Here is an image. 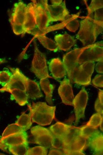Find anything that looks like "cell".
<instances>
[{
    "mask_svg": "<svg viewBox=\"0 0 103 155\" xmlns=\"http://www.w3.org/2000/svg\"><path fill=\"white\" fill-rule=\"evenodd\" d=\"M103 26L94 19L93 16H87L80 23L77 38L86 46L94 43L98 35L103 31Z\"/></svg>",
    "mask_w": 103,
    "mask_h": 155,
    "instance_id": "6da1fadb",
    "label": "cell"
},
{
    "mask_svg": "<svg viewBox=\"0 0 103 155\" xmlns=\"http://www.w3.org/2000/svg\"><path fill=\"white\" fill-rule=\"evenodd\" d=\"M33 123L46 126L50 125L55 119V106H50L46 103L33 102L28 105Z\"/></svg>",
    "mask_w": 103,
    "mask_h": 155,
    "instance_id": "7a4b0ae2",
    "label": "cell"
},
{
    "mask_svg": "<svg viewBox=\"0 0 103 155\" xmlns=\"http://www.w3.org/2000/svg\"><path fill=\"white\" fill-rule=\"evenodd\" d=\"M34 54L30 69L39 79L53 78L48 73L46 57L39 49L35 41H33Z\"/></svg>",
    "mask_w": 103,
    "mask_h": 155,
    "instance_id": "3957f363",
    "label": "cell"
},
{
    "mask_svg": "<svg viewBox=\"0 0 103 155\" xmlns=\"http://www.w3.org/2000/svg\"><path fill=\"white\" fill-rule=\"evenodd\" d=\"M26 6L21 1L15 3L10 15L9 21L14 33L16 35L23 33Z\"/></svg>",
    "mask_w": 103,
    "mask_h": 155,
    "instance_id": "277c9868",
    "label": "cell"
},
{
    "mask_svg": "<svg viewBox=\"0 0 103 155\" xmlns=\"http://www.w3.org/2000/svg\"><path fill=\"white\" fill-rule=\"evenodd\" d=\"M96 43L81 48L75 49L63 55L62 62L69 80L71 83L73 82L74 72L78 66V61L80 56L84 50L93 46Z\"/></svg>",
    "mask_w": 103,
    "mask_h": 155,
    "instance_id": "5b68a950",
    "label": "cell"
},
{
    "mask_svg": "<svg viewBox=\"0 0 103 155\" xmlns=\"http://www.w3.org/2000/svg\"><path fill=\"white\" fill-rule=\"evenodd\" d=\"M95 64L94 62H87L79 66L74 72L73 82L83 86L90 84Z\"/></svg>",
    "mask_w": 103,
    "mask_h": 155,
    "instance_id": "8992f818",
    "label": "cell"
},
{
    "mask_svg": "<svg viewBox=\"0 0 103 155\" xmlns=\"http://www.w3.org/2000/svg\"><path fill=\"white\" fill-rule=\"evenodd\" d=\"M12 75L9 82L0 89L1 92H10L15 89L25 91L26 86L28 78L25 76L18 68L8 67Z\"/></svg>",
    "mask_w": 103,
    "mask_h": 155,
    "instance_id": "52a82bcc",
    "label": "cell"
},
{
    "mask_svg": "<svg viewBox=\"0 0 103 155\" xmlns=\"http://www.w3.org/2000/svg\"><path fill=\"white\" fill-rule=\"evenodd\" d=\"M30 131L33 137V143L43 146L47 149L52 148L53 137L49 129L37 125L31 128Z\"/></svg>",
    "mask_w": 103,
    "mask_h": 155,
    "instance_id": "ba28073f",
    "label": "cell"
},
{
    "mask_svg": "<svg viewBox=\"0 0 103 155\" xmlns=\"http://www.w3.org/2000/svg\"><path fill=\"white\" fill-rule=\"evenodd\" d=\"M103 61L102 41L96 42L93 46L84 50L79 58L78 65L86 62Z\"/></svg>",
    "mask_w": 103,
    "mask_h": 155,
    "instance_id": "9c48e42d",
    "label": "cell"
},
{
    "mask_svg": "<svg viewBox=\"0 0 103 155\" xmlns=\"http://www.w3.org/2000/svg\"><path fill=\"white\" fill-rule=\"evenodd\" d=\"M88 98L87 92L83 87L73 99L72 104L74 107L75 116V125L78 124L80 119L85 117V111Z\"/></svg>",
    "mask_w": 103,
    "mask_h": 155,
    "instance_id": "30bf717a",
    "label": "cell"
},
{
    "mask_svg": "<svg viewBox=\"0 0 103 155\" xmlns=\"http://www.w3.org/2000/svg\"><path fill=\"white\" fill-rule=\"evenodd\" d=\"M47 10L49 23L58 21L64 22L70 15V12L66 8L65 0L59 5L48 4Z\"/></svg>",
    "mask_w": 103,
    "mask_h": 155,
    "instance_id": "8fae6325",
    "label": "cell"
},
{
    "mask_svg": "<svg viewBox=\"0 0 103 155\" xmlns=\"http://www.w3.org/2000/svg\"><path fill=\"white\" fill-rule=\"evenodd\" d=\"M47 8L33 3V12L36 27L41 33L47 28L49 24Z\"/></svg>",
    "mask_w": 103,
    "mask_h": 155,
    "instance_id": "7c38bea8",
    "label": "cell"
},
{
    "mask_svg": "<svg viewBox=\"0 0 103 155\" xmlns=\"http://www.w3.org/2000/svg\"><path fill=\"white\" fill-rule=\"evenodd\" d=\"M58 92L62 102L66 105L72 106L74 96L71 82L65 78L60 83Z\"/></svg>",
    "mask_w": 103,
    "mask_h": 155,
    "instance_id": "4fadbf2b",
    "label": "cell"
},
{
    "mask_svg": "<svg viewBox=\"0 0 103 155\" xmlns=\"http://www.w3.org/2000/svg\"><path fill=\"white\" fill-rule=\"evenodd\" d=\"M37 27L33 10V3L27 5L23 25V32L22 36L26 33L31 34Z\"/></svg>",
    "mask_w": 103,
    "mask_h": 155,
    "instance_id": "5bb4252c",
    "label": "cell"
},
{
    "mask_svg": "<svg viewBox=\"0 0 103 155\" xmlns=\"http://www.w3.org/2000/svg\"><path fill=\"white\" fill-rule=\"evenodd\" d=\"M49 66L52 77L55 79L62 78L67 74L63 62L58 58L52 59L49 63Z\"/></svg>",
    "mask_w": 103,
    "mask_h": 155,
    "instance_id": "9a60e30c",
    "label": "cell"
},
{
    "mask_svg": "<svg viewBox=\"0 0 103 155\" xmlns=\"http://www.w3.org/2000/svg\"><path fill=\"white\" fill-rule=\"evenodd\" d=\"M54 39L59 49L64 51L70 49L76 42V40L73 36L66 32L63 34L56 35Z\"/></svg>",
    "mask_w": 103,
    "mask_h": 155,
    "instance_id": "2e32d148",
    "label": "cell"
},
{
    "mask_svg": "<svg viewBox=\"0 0 103 155\" xmlns=\"http://www.w3.org/2000/svg\"><path fill=\"white\" fill-rule=\"evenodd\" d=\"M28 136L25 132H21L1 138L2 143L7 148L24 143L28 142Z\"/></svg>",
    "mask_w": 103,
    "mask_h": 155,
    "instance_id": "e0dca14e",
    "label": "cell"
},
{
    "mask_svg": "<svg viewBox=\"0 0 103 155\" xmlns=\"http://www.w3.org/2000/svg\"><path fill=\"white\" fill-rule=\"evenodd\" d=\"M25 92L28 97L36 100L43 97L38 83L28 78Z\"/></svg>",
    "mask_w": 103,
    "mask_h": 155,
    "instance_id": "ac0fdd59",
    "label": "cell"
},
{
    "mask_svg": "<svg viewBox=\"0 0 103 155\" xmlns=\"http://www.w3.org/2000/svg\"><path fill=\"white\" fill-rule=\"evenodd\" d=\"M31 34L34 35L42 45L46 48L54 52H56L59 50L57 44L55 42L48 38L40 31H34Z\"/></svg>",
    "mask_w": 103,
    "mask_h": 155,
    "instance_id": "d6986e66",
    "label": "cell"
},
{
    "mask_svg": "<svg viewBox=\"0 0 103 155\" xmlns=\"http://www.w3.org/2000/svg\"><path fill=\"white\" fill-rule=\"evenodd\" d=\"M80 128L71 126L65 136L62 138L64 149L73 143L79 136Z\"/></svg>",
    "mask_w": 103,
    "mask_h": 155,
    "instance_id": "ffe728a7",
    "label": "cell"
},
{
    "mask_svg": "<svg viewBox=\"0 0 103 155\" xmlns=\"http://www.w3.org/2000/svg\"><path fill=\"white\" fill-rule=\"evenodd\" d=\"M39 83L42 90L46 95V101L48 104L52 105V94L55 86L51 84L48 78L40 79Z\"/></svg>",
    "mask_w": 103,
    "mask_h": 155,
    "instance_id": "44dd1931",
    "label": "cell"
},
{
    "mask_svg": "<svg viewBox=\"0 0 103 155\" xmlns=\"http://www.w3.org/2000/svg\"><path fill=\"white\" fill-rule=\"evenodd\" d=\"M70 125L57 122L50 126L49 129L54 136L63 138L67 133Z\"/></svg>",
    "mask_w": 103,
    "mask_h": 155,
    "instance_id": "7402d4cb",
    "label": "cell"
},
{
    "mask_svg": "<svg viewBox=\"0 0 103 155\" xmlns=\"http://www.w3.org/2000/svg\"><path fill=\"white\" fill-rule=\"evenodd\" d=\"M11 99L15 100L20 106H23L28 103V96L25 91L15 89L11 91Z\"/></svg>",
    "mask_w": 103,
    "mask_h": 155,
    "instance_id": "603a6c76",
    "label": "cell"
},
{
    "mask_svg": "<svg viewBox=\"0 0 103 155\" xmlns=\"http://www.w3.org/2000/svg\"><path fill=\"white\" fill-rule=\"evenodd\" d=\"M15 123L20 127L24 132L29 129L32 123L30 113L26 114L25 112L22 113Z\"/></svg>",
    "mask_w": 103,
    "mask_h": 155,
    "instance_id": "cb8c5ba5",
    "label": "cell"
},
{
    "mask_svg": "<svg viewBox=\"0 0 103 155\" xmlns=\"http://www.w3.org/2000/svg\"><path fill=\"white\" fill-rule=\"evenodd\" d=\"M79 13L76 14L70 15L64 21L65 26L69 31L75 32L79 26V22L77 18L78 17Z\"/></svg>",
    "mask_w": 103,
    "mask_h": 155,
    "instance_id": "d4e9b609",
    "label": "cell"
},
{
    "mask_svg": "<svg viewBox=\"0 0 103 155\" xmlns=\"http://www.w3.org/2000/svg\"><path fill=\"white\" fill-rule=\"evenodd\" d=\"M89 144L97 153H102L103 150V136L100 134L89 140Z\"/></svg>",
    "mask_w": 103,
    "mask_h": 155,
    "instance_id": "484cf974",
    "label": "cell"
},
{
    "mask_svg": "<svg viewBox=\"0 0 103 155\" xmlns=\"http://www.w3.org/2000/svg\"><path fill=\"white\" fill-rule=\"evenodd\" d=\"M100 134L97 128L85 125L80 128L79 136L89 140Z\"/></svg>",
    "mask_w": 103,
    "mask_h": 155,
    "instance_id": "4316f807",
    "label": "cell"
},
{
    "mask_svg": "<svg viewBox=\"0 0 103 155\" xmlns=\"http://www.w3.org/2000/svg\"><path fill=\"white\" fill-rule=\"evenodd\" d=\"M88 140L79 136L73 143L64 149L82 151L86 147Z\"/></svg>",
    "mask_w": 103,
    "mask_h": 155,
    "instance_id": "83f0119b",
    "label": "cell"
},
{
    "mask_svg": "<svg viewBox=\"0 0 103 155\" xmlns=\"http://www.w3.org/2000/svg\"><path fill=\"white\" fill-rule=\"evenodd\" d=\"M28 142L8 147L9 151L15 155H25L28 149Z\"/></svg>",
    "mask_w": 103,
    "mask_h": 155,
    "instance_id": "f1b7e54d",
    "label": "cell"
},
{
    "mask_svg": "<svg viewBox=\"0 0 103 155\" xmlns=\"http://www.w3.org/2000/svg\"><path fill=\"white\" fill-rule=\"evenodd\" d=\"M24 132L21 128L15 123L9 125L4 130L2 134L1 138Z\"/></svg>",
    "mask_w": 103,
    "mask_h": 155,
    "instance_id": "f546056e",
    "label": "cell"
},
{
    "mask_svg": "<svg viewBox=\"0 0 103 155\" xmlns=\"http://www.w3.org/2000/svg\"><path fill=\"white\" fill-rule=\"evenodd\" d=\"M102 120H103V115L97 113L91 116L86 125L97 128L100 126Z\"/></svg>",
    "mask_w": 103,
    "mask_h": 155,
    "instance_id": "4dcf8cb0",
    "label": "cell"
},
{
    "mask_svg": "<svg viewBox=\"0 0 103 155\" xmlns=\"http://www.w3.org/2000/svg\"><path fill=\"white\" fill-rule=\"evenodd\" d=\"M103 0H92L90 5L87 6L88 16L93 15V13L96 10L103 8Z\"/></svg>",
    "mask_w": 103,
    "mask_h": 155,
    "instance_id": "1f68e13d",
    "label": "cell"
},
{
    "mask_svg": "<svg viewBox=\"0 0 103 155\" xmlns=\"http://www.w3.org/2000/svg\"><path fill=\"white\" fill-rule=\"evenodd\" d=\"M47 149L43 146H37L28 148L26 155H46L47 154Z\"/></svg>",
    "mask_w": 103,
    "mask_h": 155,
    "instance_id": "d6a6232c",
    "label": "cell"
},
{
    "mask_svg": "<svg viewBox=\"0 0 103 155\" xmlns=\"http://www.w3.org/2000/svg\"><path fill=\"white\" fill-rule=\"evenodd\" d=\"M12 75V73L8 70L0 71V84L4 86L9 82Z\"/></svg>",
    "mask_w": 103,
    "mask_h": 155,
    "instance_id": "836d02e7",
    "label": "cell"
},
{
    "mask_svg": "<svg viewBox=\"0 0 103 155\" xmlns=\"http://www.w3.org/2000/svg\"><path fill=\"white\" fill-rule=\"evenodd\" d=\"M53 139L52 143V148L63 150L64 148L62 138L53 135Z\"/></svg>",
    "mask_w": 103,
    "mask_h": 155,
    "instance_id": "e575fe53",
    "label": "cell"
},
{
    "mask_svg": "<svg viewBox=\"0 0 103 155\" xmlns=\"http://www.w3.org/2000/svg\"><path fill=\"white\" fill-rule=\"evenodd\" d=\"M103 8L99 9L94 12L93 16L94 20L99 24L103 26Z\"/></svg>",
    "mask_w": 103,
    "mask_h": 155,
    "instance_id": "d590c367",
    "label": "cell"
},
{
    "mask_svg": "<svg viewBox=\"0 0 103 155\" xmlns=\"http://www.w3.org/2000/svg\"><path fill=\"white\" fill-rule=\"evenodd\" d=\"M103 75H96L92 80L93 84L96 86L103 88Z\"/></svg>",
    "mask_w": 103,
    "mask_h": 155,
    "instance_id": "8d00e7d4",
    "label": "cell"
},
{
    "mask_svg": "<svg viewBox=\"0 0 103 155\" xmlns=\"http://www.w3.org/2000/svg\"><path fill=\"white\" fill-rule=\"evenodd\" d=\"M94 108L97 113L103 115V103L101 102L98 98L95 103Z\"/></svg>",
    "mask_w": 103,
    "mask_h": 155,
    "instance_id": "74e56055",
    "label": "cell"
},
{
    "mask_svg": "<svg viewBox=\"0 0 103 155\" xmlns=\"http://www.w3.org/2000/svg\"><path fill=\"white\" fill-rule=\"evenodd\" d=\"M64 155H85L82 151H69L66 149L62 150Z\"/></svg>",
    "mask_w": 103,
    "mask_h": 155,
    "instance_id": "f35d334b",
    "label": "cell"
},
{
    "mask_svg": "<svg viewBox=\"0 0 103 155\" xmlns=\"http://www.w3.org/2000/svg\"><path fill=\"white\" fill-rule=\"evenodd\" d=\"M103 61H99L95 66V70L98 73L103 74Z\"/></svg>",
    "mask_w": 103,
    "mask_h": 155,
    "instance_id": "ab89813d",
    "label": "cell"
},
{
    "mask_svg": "<svg viewBox=\"0 0 103 155\" xmlns=\"http://www.w3.org/2000/svg\"><path fill=\"white\" fill-rule=\"evenodd\" d=\"M48 155H64L63 152L58 149L51 148L48 154Z\"/></svg>",
    "mask_w": 103,
    "mask_h": 155,
    "instance_id": "60d3db41",
    "label": "cell"
},
{
    "mask_svg": "<svg viewBox=\"0 0 103 155\" xmlns=\"http://www.w3.org/2000/svg\"><path fill=\"white\" fill-rule=\"evenodd\" d=\"M52 5L57 6L61 4L62 2V0H51Z\"/></svg>",
    "mask_w": 103,
    "mask_h": 155,
    "instance_id": "b9f144b4",
    "label": "cell"
},
{
    "mask_svg": "<svg viewBox=\"0 0 103 155\" xmlns=\"http://www.w3.org/2000/svg\"><path fill=\"white\" fill-rule=\"evenodd\" d=\"M0 149L5 152H7V148L2 143L0 138Z\"/></svg>",
    "mask_w": 103,
    "mask_h": 155,
    "instance_id": "7bdbcfd3",
    "label": "cell"
},
{
    "mask_svg": "<svg viewBox=\"0 0 103 155\" xmlns=\"http://www.w3.org/2000/svg\"><path fill=\"white\" fill-rule=\"evenodd\" d=\"M103 120H102L99 126L100 127V130L102 131H103Z\"/></svg>",
    "mask_w": 103,
    "mask_h": 155,
    "instance_id": "ee69618b",
    "label": "cell"
}]
</instances>
